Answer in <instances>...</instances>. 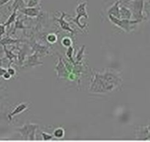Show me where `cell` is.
I'll return each mask as SVG.
<instances>
[{
    "label": "cell",
    "mask_w": 150,
    "mask_h": 142,
    "mask_svg": "<svg viewBox=\"0 0 150 142\" xmlns=\"http://www.w3.org/2000/svg\"><path fill=\"white\" fill-rule=\"evenodd\" d=\"M62 43L64 45V47H67V48H69L72 45V40L69 37H65L64 39H62Z\"/></svg>",
    "instance_id": "obj_19"
},
{
    "label": "cell",
    "mask_w": 150,
    "mask_h": 142,
    "mask_svg": "<svg viewBox=\"0 0 150 142\" xmlns=\"http://www.w3.org/2000/svg\"><path fill=\"white\" fill-rule=\"evenodd\" d=\"M3 47H4V51L6 54V57H7V58H8L10 61V64H9V66H10V64H12V62H13V60L14 59V58H16V56L13 53V52H11V51L8 50L7 49V48H6V45H4Z\"/></svg>",
    "instance_id": "obj_16"
},
{
    "label": "cell",
    "mask_w": 150,
    "mask_h": 142,
    "mask_svg": "<svg viewBox=\"0 0 150 142\" xmlns=\"http://www.w3.org/2000/svg\"><path fill=\"white\" fill-rule=\"evenodd\" d=\"M130 4V9L132 15L134 16L135 20L142 21L144 19L143 10L144 7V0H133Z\"/></svg>",
    "instance_id": "obj_4"
},
{
    "label": "cell",
    "mask_w": 150,
    "mask_h": 142,
    "mask_svg": "<svg viewBox=\"0 0 150 142\" xmlns=\"http://www.w3.org/2000/svg\"><path fill=\"white\" fill-rule=\"evenodd\" d=\"M122 80L119 74L111 70L103 73L94 71L89 85V91L94 93H106L114 90L121 85Z\"/></svg>",
    "instance_id": "obj_1"
},
{
    "label": "cell",
    "mask_w": 150,
    "mask_h": 142,
    "mask_svg": "<svg viewBox=\"0 0 150 142\" xmlns=\"http://www.w3.org/2000/svg\"><path fill=\"white\" fill-rule=\"evenodd\" d=\"M146 1H147V2H148V4H150V0H146Z\"/></svg>",
    "instance_id": "obj_31"
},
{
    "label": "cell",
    "mask_w": 150,
    "mask_h": 142,
    "mask_svg": "<svg viewBox=\"0 0 150 142\" xmlns=\"http://www.w3.org/2000/svg\"><path fill=\"white\" fill-rule=\"evenodd\" d=\"M42 136L43 140H45V141H48V140H51L53 138L52 135H50V134H46V133H42Z\"/></svg>",
    "instance_id": "obj_24"
},
{
    "label": "cell",
    "mask_w": 150,
    "mask_h": 142,
    "mask_svg": "<svg viewBox=\"0 0 150 142\" xmlns=\"http://www.w3.org/2000/svg\"><path fill=\"white\" fill-rule=\"evenodd\" d=\"M19 11L29 17H36L40 14V9L35 7H25L20 9Z\"/></svg>",
    "instance_id": "obj_7"
},
{
    "label": "cell",
    "mask_w": 150,
    "mask_h": 142,
    "mask_svg": "<svg viewBox=\"0 0 150 142\" xmlns=\"http://www.w3.org/2000/svg\"><path fill=\"white\" fill-rule=\"evenodd\" d=\"M73 48L72 46L69 47L67 48V52H66V55H67V58H69V61H70L72 62V64H74L75 65V62H74V60L73 58Z\"/></svg>",
    "instance_id": "obj_17"
},
{
    "label": "cell",
    "mask_w": 150,
    "mask_h": 142,
    "mask_svg": "<svg viewBox=\"0 0 150 142\" xmlns=\"http://www.w3.org/2000/svg\"><path fill=\"white\" fill-rule=\"evenodd\" d=\"M1 14H0V17H1Z\"/></svg>",
    "instance_id": "obj_32"
},
{
    "label": "cell",
    "mask_w": 150,
    "mask_h": 142,
    "mask_svg": "<svg viewBox=\"0 0 150 142\" xmlns=\"http://www.w3.org/2000/svg\"><path fill=\"white\" fill-rule=\"evenodd\" d=\"M1 26V24H0V26Z\"/></svg>",
    "instance_id": "obj_33"
},
{
    "label": "cell",
    "mask_w": 150,
    "mask_h": 142,
    "mask_svg": "<svg viewBox=\"0 0 150 142\" xmlns=\"http://www.w3.org/2000/svg\"><path fill=\"white\" fill-rule=\"evenodd\" d=\"M64 131L62 128H59L57 129H56L54 132V136L56 137V138L58 139H62L63 136H64Z\"/></svg>",
    "instance_id": "obj_18"
},
{
    "label": "cell",
    "mask_w": 150,
    "mask_h": 142,
    "mask_svg": "<svg viewBox=\"0 0 150 142\" xmlns=\"http://www.w3.org/2000/svg\"><path fill=\"white\" fill-rule=\"evenodd\" d=\"M10 0H0V6H2L4 4H5L6 3H7Z\"/></svg>",
    "instance_id": "obj_30"
},
{
    "label": "cell",
    "mask_w": 150,
    "mask_h": 142,
    "mask_svg": "<svg viewBox=\"0 0 150 142\" xmlns=\"http://www.w3.org/2000/svg\"><path fill=\"white\" fill-rule=\"evenodd\" d=\"M47 39H48V42H50V43H54V42H57V36H56L55 34H49L48 36V37H47Z\"/></svg>",
    "instance_id": "obj_20"
},
{
    "label": "cell",
    "mask_w": 150,
    "mask_h": 142,
    "mask_svg": "<svg viewBox=\"0 0 150 142\" xmlns=\"http://www.w3.org/2000/svg\"><path fill=\"white\" fill-rule=\"evenodd\" d=\"M120 19H128V20H130L132 17L131 10L123 4H122V5L120 4Z\"/></svg>",
    "instance_id": "obj_10"
},
{
    "label": "cell",
    "mask_w": 150,
    "mask_h": 142,
    "mask_svg": "<svg viewBox=\"0 0 150 142\" xmlns=\"http://www.w3.org/2000/svg\"><path fill=\"white\" fill-rule=\"evenodd\" d=\"M108 18L111 20V23H114L115 26L120 28V29H122L126 32L131 31L133 29V28H134L133 26L136 24V23H139V20H130L128 19L117 18V17H114V16L111 15H108Z\"/></svg>",
    "instance_id": "obj_2"
},
{
    "label": "cell",
    "mask_w": 150,
    "mask_h": 142,
    "mask_svg": "<svg viewBox=\"0 0 150 142\" xmlns=\"http://www.w3.org/2000/svg\"><path fill=\"white\" fill-rule=\"evenodd\" d=\"M4 33H5V26L3 24H1V26H0V37H1V36Z\"/></svg>",
    "instance_id": "obj_25"
},
{
    "label": "cell",
    "mask_w": 150,
    "mask_h": 142,
    "mask_svg": "<svg viewBox=\"0 0 150 142\" xmlns=\"http://www.w3.org/2000/svg\"><path fill=\"white\" fill-rule=\"evenodd\" d=\"M86 1H83V2L80 3L79 5L76 7V13H77V17H75V18H72L70 17V20H73V22H75V23L78 25L81 29H84V27L86 26V25H81V24L80 18L81 17H84L85 18H88V14L86 13Z\"/></svg>",
    "instance_id": "obj_5"
},
{
    "label": "cell",
    "mask_w": 150,
    "mask_h": 142,
    "mask_svg": "<svg viewBox=\"0 0 150 142\" xmlns=\"http://www.w3.org/2000/svg\"><path fill=\"white\" fill-rule=\"evenodd\" d=\"M17 29H26V27H24V26H23V23H22L21 22L19 21L18 19L16 22V28H15V30Z\"/></svg>",
    "instance_id": "obj_23"
},
{
    "label": "cell",
    "mask_w": 150,
    "mask_h": 142,
    "mask_svg": "<svg viewBox=\"0 0 150 142\" xmlns=\"http://www.w3.org/2000/svg\"><path fill=\"white\" fill-rule=\"evenodd\" d=\"M16 16H17V10H13V13H12L11 15L10 16L8 19H7V22L5 23H4V26H9L12 23L16 21Z\"/></svg>",
    "instance_id": "obj_15"
},
{
    "label": "cell",
    "mask_w": 150,
    "mask_h": 142,
    "mask_svg": "<svg viewBox=\"0 0 150 142\" xmlns=\"http://www.w3.org/2000/svg\"><path fill=\"white\" fill-rule=\"evenodd\" d=\"M38 125L36 124L26 123L20 128H18L17 131H19L21 136L26 140L33 141L35 139V132L38 129Z\"/></svg>",
    "instance_id": "obj_3"
},
{
    "label": "cell",
    "mask_w": 150,
    "mask_h": 142,
    "mask_svg": "<svg viewBox=\"0 0 150 142\" xmlns=\"http://www.w3.org/2000/svg\"><path fill=\"white\" fill-rule=\"evenodd\" d=\"M3 77H4V80H10V77H11V75H10L7 71H6V72L4 74V75H3Z\"/></svg>",
    "instance_id": "obj_28"
},
{
    "label": "cell",
    "mask_w": 150,
    "mask_h": 142,
    "mask_svg": "<svg viewBox=\"0 0 150 142\" xmlns=\"http://www.w3.org/2000/svg\"><path fill=\"white\" fill-rule=\"evenodd\" d=\"M65 16H66L65 13H64V12H61V17H60L59 18H56V20H57V21L59 23L60 27H61L63 30L67 31L71 33L72 35H73L75 33L74 30H73V29L70 27V25H69V23L64 20V18Z\"/></svg>",
    "instance_id": "obj_6"
},
{
    "label": "cell",
    "mask_w": 150,
    "mask_h": 142,
    "mask_svg": "<svg viewBox=\"0 0 150 142\" xmlns=\"http://www.w3.org/2000/svg\"><path fill=\"white\" fill-rule=\"evenodd\" d=\"M40 0H29V2L26 4V7H35L38 4Z\"/></svg>",
    "instance_id": "obj_22"
},
{
    "label": "cell",
    "mask_w": 150,
    "mask_h": 142,
    "mask_svg": "<svg viewBox=\"0 0 150 142\" xmlns=\"http://www.w3.org/2000/svg\"><path fill=\"white\" fill-rule=\"evenodd\" d=\"M120 1V2L122 4H123V5H126L127 4H129L130 2H131L133 0H119Z\"/></svg>",
    "instance_id": "obj_27"
},
{
    "label": "cell",
    "mask_w": 150,
    "mask_h": 142,
    "mask_svg": "<svg viewBox=\"0 0 150 142\" xmlns=\"http://www.w3.org/2000/svg\"><path fill=\"white\" fill-rule=\"evenodd\" d=\"M7 72H8L9 74H10V75H11V76H13V75H15V74H16V71H15V69H13V68H10V66H9L8 69L7 70Z\"/></svg>",
    "instance_id": "obj_26"
},
{
    "label": "cell",
    "mask_w": 150,
    "mask_h": 142,
    "mask_svg": "<svg viewBox=\"0 0 150 142\" xmlns=\"http://www.w3.org/2000/svg\"><path fill=\"white\" fill-rule=\"evenodd\" d=\"M66 69L67 68L64 66V64L62 63V59L61 57H59V63L56 67V70H57L59 77H65L66 71H67Z\"/></svg>",
    "instance_id": "obj_11"
},
{
    "label": "cell",
    "mask_w": 150,
    "mask_h": 142,
    "mask_svg": "<svg viewBox=\"0 0 150 142\" xmlns=\"http://www.w3.org/2000/svg\"><path fill=\"white\" fill-rule=\"evenodd\" d=\"M84 46L82 47L81 50H80V51L79 52V53H78L77 55V57H76V59H77V64L79 62H80L81 60L82 59V56H83V50H84Z\"/></svg>",
    "instance_id": "obj_21"
},
{
    "label": "cell",
    "mask_w": 150,
    "mask_h": 142,
    "mask_svg": "<svg viewBox=\"0 0 150 142\" xmlns=\"http://www.w3.org/2000/svg\"><path fill=\"white\" fill-rule=\"evenodd\" d=\"M120 1L117 0L108 10V15L114 16V17L120 18Z\"/></svg>",
    "instance_id": "obj_9"
},
{
    "label": "cell",
    "mask_w": 150,
    "mask_h": 142,
    "mask_svg": "<svg viewBox=\"0 0 150 142\" xmlns=\"http://www.w3.org/2000/svg\"><path fill=\"white\" fill-rule=\"evenodd\" d=\"M18 39H11L9 36H7V37L4 38V39H0V45H12V44L17 43L18 42Z\"/></svg>",
    "instance_id": "obj_13"
},
{
    "label": "cell",
    "mask_w": 150,
    "mask_h": 142,
    "mask_svg": "<svg viewBox=\"0 0 150 142\" xmlns=\"http://www.w3.org/2000/svg\"><path fill=\"white\" fill-rule=\"evenodd\" d=\"M42 63L39 61V56H38V54L36 53V52L34 55H32V56H29L28 58L27 66H33L36 65H42Z\"/></svg>",
    "instance_id": "obj_12"
},
{
    "label": "cell",
    "mask_w": 150,
    "mask_h": 142,
    "mask_svg": "<svg viewBox=\"0 0 150 142\" xmlns=\"http://www.w3.org/2000/svg\"><path fill=\"white\" fill-rule=\"evenodd\" d=\"M0 39H1V37H0Z\"/></svg>",
    "instance_id": "obj_34"
},
{
    "label": "cell",
    "mask_w": 150,
    "mask_h": 142,
    "mask_svg": "<svg viewBox=\"0 0 150 142\" xmlns=\"http://www.w3.org/2000/svg\"><path fill=\"white\" fill-rule=\"evenodd\" d=\"M27 108H28V104L26 103H21V104H20L19 105H18V106H16L14 109H13V112L7 115L8 120L11 121L13 117L16 116V115H19V114H21V112H24V111L26 110Z\"/></svg>",
    "instance_id": "obj_8"
},
{
    "label": "cell",
    "mask_w": 150,
    "mask_h": 142,
    "mask_svg": "<svg viewBox=\"0 0 150 142\" xmlns=\"http://www.w3.org/2000/svg\"><path fill=\"white\" fill-rule=\"evenodd\" d=\"M26 7V4L23 2V0H15L14 3L13 4V10H20L23 7Z\"/></svg>",
    "instance_id": "obj_14"
},
{
    "label": "cell",
    "mask_w": 150,
    "mask_h": 142,
    "mask_svg": "<svg viewBox=\"0 0 150 142\" xmlns=\"http://www.w3.org/2000/svg\"><path fill=\"white\" fill-rule=\"evenodd\" d=\"M6 71H7V70L5 69L2 68V67H0V77H3V75H4V74Z\"/></svg>",
    "instance_id": "obj_29"
}]
</instances>
